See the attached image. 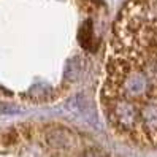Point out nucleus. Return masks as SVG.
<instances>
[{
    "mask_svg": "<svg viewBox=\"0 0 157 157\" xmlns=\"http://www.w3.org/2000/svg\"><path fill=\"white\" fill-rule=\"evenodd\" d=\"M78 73H79V62H78V59L68 60L67 68H65V78L68 81H75L78 78Z\"/></svg>",
    "mask_w": 157,
    "mask_h": 157,
    "instance_id": "obj_3",
    "label": "nucleus"
},
{
    "mask_svg": "<svg viewBox=\"0 0 157 157\" xmlns=\"http://www.w3.org/2000/svg\"><path fill=\"white\" fill-rule=\"evenodd\" d=\"M78 38H79V44H81L84 49H89V48H90V40H92L90 22H86L84 25L81 27V30H79V33H78Z\"/></svg>",
    "mask_w": 157,
    "mask_h": 157,
    "instance_id": "obj_2",
    "label": "nucleus"
},
{
    "mask_svg": "<svg viewBox=\"0 0 157 157\" xmlns=\"http://www.w3.org/2000/svg\"><path fill=\"white\" fill-rule=\"evenodd\" d=\"M43 143L56 157H68L79 146V138L62 125H51L43 132Z\"/></svg>",
    "mask_w": 157,
    "mask_h": 157,
    "instance_id": "obj_1",
    "label": "nucleus"
},
{
    "mask_svg": "<svg viewBox=\"0 0 157 157\" xmlns=\"http://www.w3.org/2000/svg\"><path fill=\"white\" fill-rule=\"evenodd\" d=\"M78 157H108L103 151H100L97 149V147H90V149H86V151H82Z\"/></svg>",
    "mask_w": 157,
    "mask_h": 157,
    "instance_id": "obj_4",
    "label": "nucleus"
}]
</instances>
